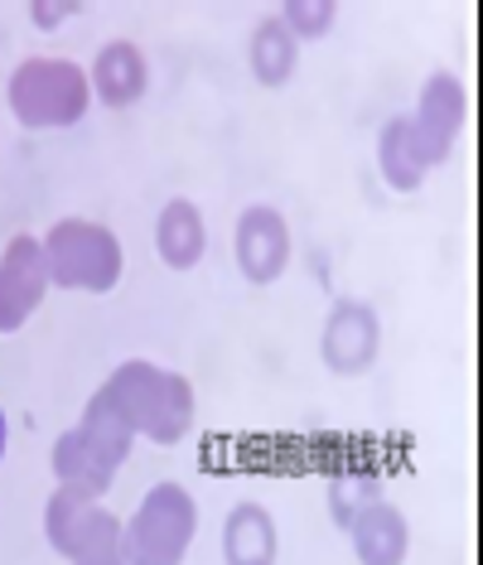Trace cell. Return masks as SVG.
Masks as SVG:
<instances>
[{"mask_svg":"<svg viewBox=\"0 0 483 565\" xmlns=\"http://www.w3.org/2000/svg\"><path fill=\"white\" fill-rule=\"evenodd\" d=\"M97 396L131 426V435H146L150 445H180L194 430V382L146 358L121 363Z\"/></svg>","mask_w":483,"mask_h":565,"instance_id":"cell-1","label":"cell"},{"mask_svg":"<svg viewBox=\"0 0 483 565\" xmlns=\"http://www.w3.org/2000/svg\"><path fill=\"white\" fill-rule=\"evenodd\" d=\"M131 445H136L131 426H126V420L101 402V396H93V402L83 406L78 426L63 430L54 440V455L49 459H54L58 483L83 488V493L101 498L111 483H117L121 465L131 459Z\"/></svg>","mask_w":483,"mask_h":565,"instance_id":"cell-2","label":"cell"},{"mask_svg":"<svg viewBox=\"0 0 483 565\" xmlns=\"http://www.w3.org/2000/svg\"><path fill=\"white\" fill-rule=\"evenodd\" d=\"M40 247H44L49 286H58V290L107 295L126 276V252L117 233L93 223V217H63V223L49 227V237Z\"/></svg>","mask_w":483,"mask_h":565,"instance_id":"cell-3","label":"cell"},{"mask_svg":"<svg viewBox=\"0 0 483 565\" xmlns=\"http://www.w3.org/2000/svg\"><path fill=\"white\" fill-rule=\"evenodd\" d=\"M6 102L15 111V121L30 126V131H68L93 107L87 68L73 58H24L10 73Z\"/></svg>","mask_w":483,"mask_h":565,"instance_id":"cell-4","label":"cell"},{"mask_svg":"<svg viewBox=\"0 0 483 565\" xmlns=\"http://www.w3.org/2000/svg\"><path fill=\"white\" fill-rule=\"evenodd\" d=\"M198 532V503L184 483L164 479L141 498L131 522H121L126 565H180Z\"/></svg>","mask_w":483,"mask_h":565,"instance_id":"cell-5","label":"cell"},{"mask_svg":"<svg viewBox=\"0 0 483 565\" xmlns=\"http://www.w3.org/2000/svg\"><path fill=\"white\" fill-rule=\"evenodd\" d=\"M464 117H469V93L454 73H430L426 87H421V102H416V117L411 121V146L421 156L426 170L450 160L454 140L464 131Z\"/></svg>","mask_w":483,"mask_h":565,"instance_id":"cell-6","label":"cell"},{"mask_svg":"<svg viewBox=\"0 0 483 565\" xmlns=\"http://www.w3.org/2000/svg\"><path fill=\"white\" fill-rule=\"evenodd\" d=\"M320 353H324V367L339 372V377H358V372L373 367L377 353H383V324H377L373 305H363V300L329 305Z\"/></svg>","mask_w":483,"mask_h":565,"instance_id":"cell-7","label":"cell"},{"mask_svg":"<svg viewBox=\"0 0 483 565\" xmlns=\"http://www.w3.org/2000/svg\"><path fill=\"white\" fill-rule=\"evenodd\" d=\"M44 295H49V271L40 237L15 233L10 247L0 252V333H20L44 305Z\"/></svg>","mask_w":483,"mask_h":565,"instance_id":"cell-8","label":"cell"},{"mask_svg":"<svg viewBox=\"0 0 483 565\" xmlns=\"http://www.w3.org/2000/svg\"><path fill=\"white\" fill-rule=\"evenodd\" d=\"M233 256L242 266V276L251 286H271V280L286 276L290 266V227L286 217L271 209V203H251L242 209L237 227H233Z\"/></svg>","mask_w":483,"mask_h":565,"instance_id":"cell-9","label":"cell"},{"mask_svg":"<svg viewBox=\"0 0 483 565\" xmlns=\"http://www.w3.org/2000/svg\"><path fill=\"white\" fill-rule=\"evenodd\" d=\"M146 87H150V63L131 40H111L97 49L93 68H87V93L101 107H111V111L136 107L146 97Z\"/></svg>","mask_w":483,"mask_h":565,"instance_id":"cell-10","label":"cell"},{"mask_svg":"<svg viewBox=\"0 0 483 565\" xmlns=\"http://www.w3.org/2000/svg\"><path fill=\"white\" fill-rule=\"evenodd\" d=\"M348 536H353V556L363 565H401L406 551H411V526H406L401 508L387 503V498H373L367 508L353 512Z\"/></svg>","mask_w":483,"mask_h":565,"instance_id":"cell-11","label":"cell"},{"mask_svg":"<svg viewBox=\"0 0 483 565\" xmlns=\"http://www.w3.org/2000/svg\"><path fill=\"white\" fill-rule=\"evenodd\" d=\"M155 252L170 271H194L208 252V227H203V209L189 199H170L155 217Z\"/></svg>","mask_w":483,"mask_h":565,"instance_id":"cell-12","label":"cell"},{"mask_svg":"<svg viewBox=\"0 0 483 565\" xmlns=\"http://www.w3.org/2000/svg\"><path fill=\"white\" fill-rule=\"evenodd\" d=\"M281 556V536L276 518L261 503H237L223 518V561L227 565H276Z\"/></svg>","mask_w":483,"mask_h":565,"instance_id":"cell-13","label":"cell"},{"mask_svg":"<svg viewBox=\"0 0 483 565\" xmlns=\"http://www.w3.org/2000/svg\"><path fill=\"white\" fill-rule=\"evenodd\" d=\"M377 170H383L387 189H397V194H416L426 184V164L411 146V121L406 117H391L383 126V136H377Z\"/></svg>","mask_w":483,"mask_h":565,"instance_id":"cell-14","label":"cell"},{"mask_svg":"<svg viewBox=\"0 0 483 565\" xmlns=\"http://www.w3.org/2000/svg\"><path fill=\"white\" fill-rule=\"evenodd\" d=\"M251 73H257L261 87H286L290 73H296V58H300V44L296 34L286 30L276 15H266L257 24V34H251Z\"/></svg>","mask_w":483,"mask_h":565,"instance_id":"cell-15","label":"cell"},{"mask_svg":"<svg viewBox=\"0 0 483 565\" xmlns=\"http://www.w3.org/2000/svg\"><path fill=\"white\" fill-rule=\"evenodd\" d=\"M97 508L101 503L93 493H83V488H68V483L54 488V498H49V508H44V536H49V546H54L63 561H68L73 542L83 536V526H87V518H93Z\"/></svg>","mask_w":483,"mask_h":565,"instance_id":"cell-16","label":"cell"},{"mask_svg":"<svg viewBox=\"0 0 483 565\" xmlns=\"http://www.w3.org/2000/svg\"><path fill=\"white\" fill-rule=\"evenodd\" d=\"M68 561H73V565H126V536H121L117 512L97 508L93 518H87L83 536L73 542Z\"/></svg>","mask_w":483,"mask_h":565,"instance_id":"cell-17","label":"cell"},{"mask_svg":"<svg viewBox=\"0 0 483 565\" xmlns=\"http://www.w3.org/2000/svg\"><path fill=\"white\" fill-rule=\"evenodd\" d=\"M276 20L296 34V44L300 40H324L329 24L339 20V6H334V0H286Z\"/></svg>","mask_w":483,"mask_h":565,"instance_id":"cell-18","label":"cell"},{"mask_svg":"<svg viewBox=\"0 0 483 565\" xmlns=\"http://www.w3.org/2000/svg\"><path fill=\"white\" fill-rule=\"evenodd\" d=\"M377 498V479H334L329 483V512H334L339 526L353 522V512L367 508Z\"/></svg>","mask_w":483,"mask_h":565,"instance_id":"cell-19","label":"cell"},{"mask_svg":"<svg viewBox=\"0 0 483 565\" xmlns=\"http://www.w3.org/2000/svg\"><path fill=\"white\" fill-rule=\"evenodd\" d=\"M68 15H83L78 0H63V6H54V0H40V6H30V20L40 24V30H54V24L68 20Z\"/></svg>","mask_w":483,"mask_h":565,"instance_id":"cell-20","label":"cell"},{"mask_svg":"<svg viewBox=\"0 0 483 565\" xmlns=\"http://www.w3.org/2000/svg\"><path fill=\"white\" fill-rule=\"evenodd\" d=\"M0 459H6V411H0Z\"/></svg>","mask_w":483,"mask_h":565,"instance_id":"cell-21","label":"cell"}]
</instances>
